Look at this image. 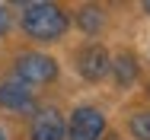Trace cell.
<instances>
[{"label":"cell","mask_w":150,"mask_h":140,"mask_svg":"<svg viewBox=\"0 0 150 140\" xmlns=\"http://www.w3.org/2000/svg\"><path fill=\"white\" fill-rule=\"evenodd\" d=\"M32 140H64V118L58 108H42L32 118Z\"/></svg>","instance_id":"cell-4"},{"label":"cell","mask_w":150,"mask_h":140,"mask_svg":"<svg viewBox=\"0 0 150 140\" xmlns=\"http://www.w3.org/2000/svg\"><path fill=\"white\" fill-rule=\"evenodd\" d=\"M144 13H150V3H144Z\"/></svg>","instance_id":"cell-11"},{"label":"cell","mask_w":150,"mask_h":140,"mask_svg":"<svg viewBox=\"0 0 150 140\" xmlns=\"http://www.w3.org/2000/svg\"><path fill=\"white\" fill-rule=\"evenodd\" d=\"M0 105L10 112H29L32 108V92L23 80H10L0 86Z\"/></svg>","instance_id":"cell-6"},{"label":"cell","mask_w":150,"mask_h":140,"mask_svg":"<svg viewBox=\"0 0 150 140\" xmlns=\"http://www.w3.org/2000/svg\"><path fill=\"white\" fill-rule=\"evenodd\" d=\"M6 26H10V16H6V10H3V6H0V35H3V32H6Z\"/></svg>","instance_id":"cell-10"},{"label":"cell","mask_w":150,"mask_h":140,"mask_svg":"<svg viewBox=\"0 0 150 140\" xmlns=\"http://www.w3.org/2000/svg\"><path fill=\"white\" fill-rule=\"evenodd\" d=\"M112 73H115V80H118L121 86H128L134 77H137V61L131 54H115V61H112Z\"/></svg>","instance_id":"cell-7"},{"label":"cell","mask_w":150,"mask_h":140,"mask_svg":"<svg viewBox=\"0 0 150 140\" xmlns=\"http://www.w3.org/2000/svg\"><path fill=\"white\" fill-rule=\"evenodd\" d=\"M77 23L93 35V32H99V26H102V13H99V10H93V6H83V10L77 13Z\"/></svg>","instance_id":"cell-8"},{"label":"cell","mask_w":150,"mask_h":140,"mask_svg":"<svg viewBox=\"0 0 150 140\" xmlns=\"http://www.w3.org/2000/svg\"><path fill=\"white\" fill-rule=\"evenodd\" d=\"M16 77L23 83H48L58 77V64L48 54H38V51H26V54L16 57Z\"/></svg>","instance_id":"cell-2"},{"label":"cell","mask_w":150,"mask_h":140,"mask_svg":"<svg viewBox=\"0 0 150 140\" xmlns=\"http://www.w3.org/2000/svg\"><path fill=\"white\" fill-rule=\"evenodd\" d=\"M131 131H134V137L137 140H150V115H134L131 118Z\"/></svg>","instance_id":"cell-9"},{"label":"cell","mask_w":150,"mask_h":140,"mask_svg":"<svg viewBox=\"0 0 150 140\" xmlns=\"http://www.w3.org/2000/svg\"><path fill=\"white\" fill-rule=\"evenodd\" d=\"M77 64H80V73H83L86 80H102V77L112 70L109 57H105V51H102L99 45L83 48V51H80V57H77Z\"/></svg>","instance_id":"cell-5"},{"label":"cell","mask_w":150,"mask_h":140,"mask_svg":"<svg viewBox=\"0 0 150 140\" xmlns=\"http://www.w3.org/2000/svg\"><path fill=\"white\" fill-rule=\"evenodd\" d=\"M0 140H3V137H0Z\"/></svg>","instance_id":"cell-12"},{"label":"cell","mask_w":150,"mask_h":140,"mask_svg":"<svg viewBox=\"0 0 150 140\" xmlns=\"http://www.w3.org/2000/svg\"><path fill=\"white\" fill-rule=\"evenodd\" d=\"M102 131H105V118H102L99 108L83 105V108H77L70 115V127H67L70 140H99Z\"/></svg>","instance_id":"cell-3"},{"label":"cell","mask_w":150,"mask_h":140,"mask_svg":"<svg viewBox=\"0 0 150 140\" xmlns=\"http://www.w3.org/2000/svg\"><path fill=\"white\" fill-rule=\"evenodd\" d=\"M23 29L29 32L32 38L51 42V38L64 35L67 16L61 13L54 3H26V6H23Z\"/></svg>","instance_id":"cell-1"}]
</instances>
